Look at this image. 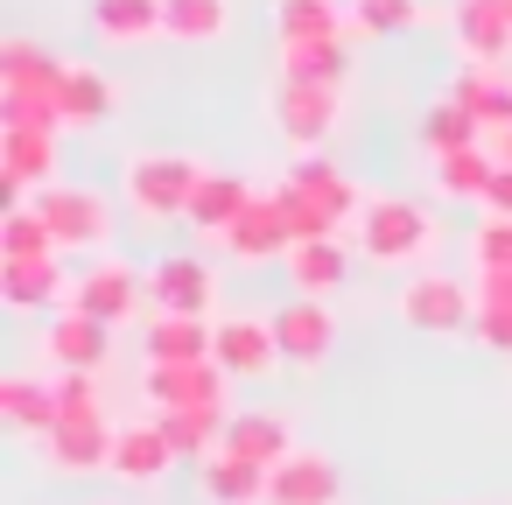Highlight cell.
I'll list each match as a JSON object with an SVG mask.
<instances>
[{
  "instance_id": "obj_1",
  "label": "cell",
  "mask_w": 512,
  "mask_h": 505,
  "mask_svg": "<svg viewBox=\"0 0 512 505\" xmlns=\"http://www.w3.org/2000/svg\"><path fill=\"white\" fill-rule=\"evenodd\" d=\"M274 204H281V218H288V232H295V246H302V239H344V232L365 218L372 197L358 190V176H344L337 162H323V155L309 148V155L288 162Z\"/></svg>"
},
{
  "instance_id": "obj_2",
  "label": "cell",
  "mask_w": 512,
  "mask_h": 505,
  "mask_svg": "<svg viewBox=\"0 0 512 505\" xmlns=\"http://www.w3.org/2000/svg\"><path fill=\"white\" fill-rule=\"evenodd\" d=\"M211 169L197 162V155H169V148H141V155H127V204L148 218V225H169V218H190V204H197V183H204Z\"/></svg>"
},
{
  "instance_id": "obj_3",
  "label": "cell",
  "mask_w": 512,
  "mask_h": 505,
  "mask_svg": "<svg viewBox=\"0 0 512 505\" xmlns=\"http://www.w3.org/2000/svg\"><path fill=\"white\" fill-rule=\"evenodd\" d=\"M351 239H358V253L379 260V267H414V260H428V246H435V218H428L414 197H372L365 218L351 225Z\"/></svg>"
},
{
  "instance_id": "obj_4",
  "label": "cell",
  "mask_w": 512,
  "mask_h": 505,
  "mask_svg": "<svg viewBox=\"0 0 512 505\" xmlns=\"http://www.w3.org/2000/svg\"><path fill=\"white\" fill-rule=\"evenodd\" d=\"M141 302H148V267H127V260L99 253L92 267L71 274V309H85V316H99L113 330H127L141 316Z\"/></svg>"
},
{
  "instance_id": "obj_5",
  "label": "cell",
  "mask_w": 512,
  "mask_h": 505,
  "mask_svg": "<svg viewBox=\"0 0 512 505\" xmlns=\"http://www.w3.org/2000/svg\"><path fill=\"white\" fill-rule=\"evenodd\" d=\"M64 134L50 127H0V183H8V204H29L36 190L64 183Z\"/></svg>"
},
{
  "instance_id": "obj_6",
  "label": "cell",
  "mask_w": 512,
  "mask_h": 505,
  "mask_svg": "<svg viewBox=\"0 0 512 505\" xmlns=\"http://www.w3.org/2000/svg\"><path fill=\"white\" fill-rule=\"evenodd\" d=\"M400 323L421 337H463L477 323V288H463L449 274H414L400 288Z\"/></svg>"
},
{
  "instance_id": "obj_7",
  "label": "cell",
  "mask_w": 512,
  "mask_h": 505,
  "mask_svg": "<svg viewBox=\"0 0 512 505\" xmlns=\"http://www.w3.org/2000/svg\"><path fill=\"white\" fill-rule=\"evenodd\" d=\"M29 204L43 211V225H50L57 253H85V246H99V239H106V225H113L106 197H99V190H78V183H50V190H36Z\"/></svg>"
},
{
  "instance_id": "obj_8",
  "label": "cell",
  "mask_w": 512,
  "mask_h": 505,
  "mask_svg": "<svg viewBox=\"0 0 512 505\" xmlns=\"http://www.w3.org/2000/svg\"><path fill=\"white\" fill-rule=\"evenodd\" d=\"M274 120H281V134L309 155V148H323V141L337 134V120H344V85H295V78H281Z\"/></svg>"
},
{
  "instance_id": "obj_9",
  "label": "cell",
  "mask_w": 512,
  "mask_h": 505,
  "mask_svg": "<svg viewBox=\"0 0 512 505\" xmlns=\"http://www.w3.org/2000/svg\"><path fill=\"white\" fill-rule=\"evenodd\" d=\"M267 323H274V344H281L288 365H323L330 344H337V316H330V302H316V295L281 302Z\"/></svg>"
},
{
  "instance_id": "obj_10",
  "label": "cell",
  "mask_w": 512,
  "mask_h": 505,
  "mask_svg": "<svg viewBox=\"0 0 512 505\" xmlns=\"http://www.w3.org/2000/svg\"><path fill=\"white\" fill-rule=\"evenodd\" d=\"M106 351H113V323H99V316H85V309H57L50 316V330H43V358L57 365V372H99L106 365Z\"/></svg>"
},
{
  "instance_id": "obj_11",
  "label": "cell",
  "mask_w": 512,
  "mask_h": 505,
  "mask_svg": "<svg viewBox=\"0 0 512 505\" xmlns=\"http://www.w3.org/2000/svg\"><path fill=\"white\" fill-rule=\"evenodd\" d=\"M225 386H232V372H225L218 358H190V365H148V379H141L148 407H225Z\"/></svg>"
},
{
  "instance_id": "obj_12",
  "label": "cell",
  "mask_w": 512,
  "mask_h": 505,
  "mask_svg": "<svg viewBox=\"0 0 512 505\" xmlns=\"http://www.w3.org/2000/svg\"><path fill=\"white\" fill-rule=\"evenodd\" d=\"M113 414H57V428L43 435V449H50V463L57 470H71V477H85V470H113Z\"/></svg>"
},
{
  "instance_id": "obj_13",
  "label": "cell",
  "mask_w": 512,
  "mask_h": 505,
  "mask_svg": "<svg viewBox=\"0 0 512 505\" xmlns=\"http://www.w3.org/2000/svg\"><path fill=\"white\" fill-rule=\"evenodd\" d=\"M449 36H456V50L470 64L498 71L512 57V8H505V0H456V8H449Z\"/></svg>"
},
{
  "instance_id": "obj_14",
  "label": "cell",
  "mask_w": 512,
  "mask_h": 505,
  "mask_svg": "<svg viewBox=\"0 0 512 505\" xmlns=\"http://www.w3.org/2000/svg\"><path fill=\"white\" fill-rule=\"evenodd\" d=\"M267 505H344V477H337L330 456L295 449L267 470Z\"/></svg>"
},
{
  "instance_id": "obj_15",
  "label": "cell",
  "mask_w": 512,
  "mask_h": 505,
  "mask_svg": "<svg viewBox=\"0 0 512 505\" xmlns=\"http://www.w3.org/2000/svg\"><path fill=\"white\" fill-rule=\"evenodd\" d=\"M148 302L169 316H211V267L197 253H162L148 260Z\"/></svg>"
},
{
  "instance_id": "obj_16",
  "label": "cell",
  "mask_w": 512,
  "mask_h": 505,
  "mask_svg": "<svg viewBox=\"0 0 512 505\" xmlns=\"http://www.w3.org/2000/svg\"><path fill=\"white\" fill-rule=\"evenodd\" d=\"M106 113H120V85L92 64H64L57 78V120L64 134H85V127H106Z\"/></svg>"
},
{
  "instance_id": "obj_17",
  "label": "cell",
  "mask_w": 512,
  "mask_h": 505,
  "mask_svg": "<svg viewBox=\"0 0 512 505\" xmlns=\"http://www.w3.org/2000/svg\"><path fill=\"white\" fill-rule=\"evenodd\" d=\"M253 197H260V190H253L246 176H232V169H211V176L197 183V204H190V225H197V239H204V246H225V232H232V225L253 211Z\"/></svg>"
},
{
  "instance_id": "obj_18",
  "label": "cell",
  "mask_w": 512,
  "mask_h": 505,
  "mask_svg": "<svg viewBox=\"0 0 512 505\" xmlns=\"http://www.w3.org/2000/svg\"><path fill=\"white\" fill-rule=\"evenodd\" d=\"M0 302H8V309H57V302H71V274H64V253H36V260H0Z\"/></svg>"
},
{
  "instance_id": "obj_19",
  "label": "cell",
  "mask_w": 512,
  "mask_h": 505,
  "mask_svg": "<svg viewBox=\"0 0 512 505\" xmlns=\"http://www.w3.org/2000/svg\"><path fill=\"white\" fill-rule=\"evenodd\" d=\"M288 246H295V232H288V218H281V204H274V197H253V211L225 232V260H239V267L288 260Z\"/></svg>"
},
{
  "instance_id": "obj_20",
  "label": "cell",
  "mask_w": 512,
  "mask_h": 505,
  "mask_svg": "<svg viewBox=\"0 0 512 505\" xmlns=\"http://www.w3.org/2000/svg\"><path fill=\"white\" fill-rule=\"evenodd\" d=\"M211 358H218L232 379H260V372L281 358V344H274V323H267V316H225V323H218V344H211Z\"/></svg>"
},
{
  "instance_id": "obj_21",
  "label": "cell",
  "mask_w": 512,
  "mask_h": 505,
  "mask_svg": "<svg viewBox=\"0 0 512 505\" xmlns=\"http://www.w3.org/2000/svg\"><path fill=\"white\" fill-rule=\"evenodd\" d=\"M169 463H183V456L169 449V435H162L155 414L148 421H127L113 435V477L120 484H155V477H169Z\"/></svg>"
},
{
  "instance_id": "obj_22",
  "label": "cell",
  "mask_w": 512,
  "mask_h": 505,
  "mask_svg": "<svg viewBox=\"0 0 512 505\" xmlns=\"http://www.w3.org/2000/svg\"><path fill=\"white\" fill-rule=\"evenodd\" d=\"M288 281H295V295L330 302L351 281V246L344 239H302V246H288Z\"/></svg>"
},
{
  "instance_id": "obj_23",
  "label": "cell",
  "mask_w": 512,
  "mask_h": 505,
  "mask_svg": "<svg viewBox=\"0 0 512 505\" xmlns=\"http://www.w3.org/2000/svg\"><path fill=\"white\" fill-rule=\"evenodd\" d=\"M0 414H8V428H22V435H50L57 428V372L43 379V372H8L0 379Z\"/></svg>"
},
{
  "instance_id": "obj_24",
  "label": "cell",
  "mask_w": 512,
  "mask_h": 505,
  "mask_svg": "<svg viewBox=\"0 0 512 505\" xmlns=\"http://www.w3.org/2000/svg\"><path fill=\"white\" fill-rule=\"evenodd\" d=\"M218 449H232V456H246V463H281V456H295V428L281 421V414H267V407H246V414H232L225 421V442Z\"/></svg>"
},
{
  "instance_id": "obj_25",
  "label": "cell",
  "mask_w": 512,
  "mask_h": 505,
  "mask_svg": "<svg viewBox=\"0 0 512 505\" xmlns=\"http://www.w3.org/2000/svg\"><path fill=\"white\" fill-rule=\"evenodd\" d=\"M281 78H295V85H351V36L281 43Z\"/></svg>"
},
{
  "instance_id": "obj_26",
  "label": "cell",
  "mask_w": 512,
  "mask_h": 505,
  "mask_svg": "<svg viewBox=\"0 0 512 505\" xmlns=\"http://www.w3.org/2000/svg\"><path fill=\"white\" fill-rule=\"evenodd\" d=\"M197 477H204V498L211 505H267V463H246L232 449H211L197 463Z\"/></svg>"
},
{
  "instance_id": "obj_27",
  "label": "cell",
  "mask_w": 512,
  "mask_h": 505,
  "mask_svg": "<svg viewBox=\"0 0 512 505\" xmlns=\"http://www.w3.org/2000/svg\"><path fill=\"white\" fill-rule=\"evenodd\" d=\"M211 344H218V323H204V316L155 309V323H148V365H190V358H211Z\"/></svg>"
},
{
  "instance_id": "obj_28",
  "label": "cell",
  "mask_w": 512,
  "mask_h": 505,
  "mask_svg": "<svg viewBox=\"0 0 512 505\" xmlns=\"http://www.w3.org/2000/svg\"><path fill=\"white\" fill-rule=\"evenodd\" d=\"M449 99H463V106L477 113V127H484V141L512 127V78H505V71H491V64H470V71H456V85H449Z\"/></svg>"
},
{
  "instance_id": "obj_29",
  "label": "cell",
  "mask_w": 512,
  "mask_h": 505,
  "mask_svg": "<svg viewBox=\"0 0 512 505\" xmlns=\"http://www.w3.org/2000/svg\"><path fill=\"white\" fill-rule=\"evenodd\" d=\"M92 36L113 50L155 43L162 36V0H92Z\"/></svg>"
},
{
  "instance_id": "obj_30",
  "label": "cell",
  "mask_w": 512,
  "mask_h": 505,
  "mask_svg": "<svg viewBox=\"0 0 512 505\" xmlns=\"http://www.w3.org/2000/svg\"><path fill=\"white\" fill-rule=\"evenodd\" d=\"M155 421H162V435H169L176 456H197V463H204V456L225 442L232 407H155Z\"/></svg>"
},
{
  "instance_id": "obj_31",
  "label": "cell",
  "mask_w": 512,
  "mask_h": 505,
  "mask_svg": "<svg viewBox=\"0 0 512 505\" xmlns=\"http://www.w3.org/2000/svg\"><path fill=\"white\" fill-rule=\"evenodd\" d=\"M491 176H498V155H491V141H477V148H456V155H435V190H442V197H456V204H484Z\"/></svg>"
},
{
  "instance_id": "obj_32",
  "label": "cell",
  "mask_w": 512,
  "mask_h": 505,
  "mask_svg": "<svg viewBox=\"0 0 512 505\" xmlns=\"http://www.w3.org/2000/svg\"><path fill=\"white\" fill-rule=\"evenodd\" d=\"M225 29H232V0H162L169 43H218Z\"/></svg>"
},
{
  "instance_id": "obj_33",
  "label": "cell",
  "mask_w": 512,
  "mask_h": 505,
  "mask_svg": "<svg viewBox=\"0 0 512 505\" xmlns=\"http://www.w3.org/2000/svg\"><path fill=\"white\" fill-rule=\"evenodd\" d=\"M477 141H484V127H477V113H470L463 99L442 92V99L421 113V148H428V155H456V148H477Z\"/></svg>"
},
{
  "instance_id": "obj_34",
  "label": "cell",
  "mask_w": 512,
  "mask_h": 505,
  "mask_svg": "<svg viewBox=\"0 0 512 505\" xmlns=\"http://www.w3.org/2000/svg\"><path fill=\"white\" fill-rule=\"evenodd\" d=\"M351 8L337 0H274V36L281 43H309V36H344Z\"/></svg>"
},
{
  "instance_id": "obj_35",
  "label": "cell",
  "mask_w": 512,
  "mask_h": 505,
  "mask_svg": "<svg viewBox=\"0 0 512 505\" xmlns=\"http://www.w3.org/2000/svg\"><path fill=\"white\" fill-rule=\"evenodd\" d=\"M36 253H57L43 211L36 204H8V218H0V260H36Z\"/></svg>"
},
{
  "instance_id": "obj_36",
  "label": "cell",
  "mask_w": 512,
  "mask_h": 505,
  "mask_svg": "<svg viewBox=\"0 0 512 505\" xmlns=\"http://www.w3.org/2000/svg\"><path fill=\"white\" fill-rule=\"evenodd\" d=\"M64 78V64L50 57V50H36L29 36H8L0 43V85H57Z\"/></svg>"
},
{
  "instance_id": "obj_37",
  "label": "cell",
  "mask_w": 512,
  "mask_h": 505,
  "mask_svg": "<svg viewBox=\"0 0 512 505\" xmlns=\"http://www.w3.org/2000/svg\"><path fill=\"white\" fill-rule=\"evenodd\" d=\"M344 8H351L358 36H400L421 22V0H344Z\"/></svg>"
},
{
  "instance_id": "obj_38",
  "label": "cell",
  "mask_w": 512,
  "mask_h": 505,
  "mask_svg": "<svg viewBox=\"0 0 512 505\" xmlns=\"http://www.w3.org/2000/svg\"><path fill=\"white\" fill-rule=\"evenodd\" d=\"M470 260L477 274H512V218H484L470 232Z\"/></svg>"
},
{
  "instance_id": "obj_39",
  "label": "cell",
  "mask_w": 512,
  "mask_h": 505,
  "mask_svg": "<svg viewBox=\"0 0 512 505\" xmlns=\"http://www.w3.org/2000/svg\"><path fill=\"white\" fill-rule=\"evenodd\" d=\"M57 407H64V414H106L99 372H57Z\"/></svg>"
},
{
  "instance_id": "obj_40",
  "label": "cell",
  "mask_w": 512,
  "mask_h": 505,
  "mask_svg": "<svg viewBox=\"0 0 512 505\" xmlns=\"http://www.w3.org/2000/svg\"><path fill=\"white\" fill-rule=\"evenodd\" d=\"M470 337H477L484 351H512V309H491V302H477V323H470Z\"/></svg>"
},
{
  "instance_id": "obj_41",
  "label": "cell",
  "mask_w": 512,
  "mask_h": 505,
  "mask_svg": "<svg viewBox=\"0 0 512 505\" xmlns=\"http://www.w3.org/2000/svg\"><path fill=\"white\" fill-rule=\"evenodd\" d=\"M484 218H512V169L498 162V176H491V190H484Z\"/></svg>"
},
{
  "instance_id": "obj_42",
  "label": "cell",
  "mask_w": 512,
  "mask_h": 505,
  "mask_svg": "<svg viewBox=\"0 0 512 505\" xmlns=\"http://www.w3.org/2000/svg\"><path fill=\"white\" fill-rule=\"evenodd\" d=\"M477 302H491V309H512V274H477Z\"/></svg>"
},
{
  "instance_id": "obj_43",
  "label": "cell",
  "mask_w": 512,
  "mask_h": 505,
  "mask_svg": "<svg viewBox=\"0 0 512 505\" xmlns=\"http://www.w3.org/2000/svg\"><path fill=\"white\" fill-rule=\"evenodd\" d=\"M491 155H498V162L512 169V127H505V134H491Z\"/></svg>"
},
{
  "instance_id": "obj_44",
  "label": "cell",
  "mask_w": 512,
  "mask_h": 505,
  "mask_svg": "<svg viewBox=\"0 0 512 505\" xmlns=\"http://www.w3.org/2000/svg\"><path fill=\"white\" fill-rule=\"evenodd\" d=\"M470 505H484V498H470Z\"/></svg>"
},
{
  "instance_id": "obj_45",
  "label": "cell",
  "mask_w": 512,
  "mask_h": 505,
  "mask_svg": "<svg viewBox=\"0 0 512 505\" xmlns=\"http://www.w3.org/2000/svg\"><path fill=\"white\" fill-rule=\"evenodd\" d=\"M505 8H512V0H505Z\"/></svg>"
}]
</instances>
